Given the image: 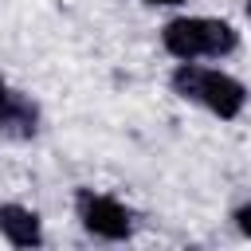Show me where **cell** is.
Listing matches in <instances>:
<instances>
[{
	"mask_svg": "<svg viewBox=\"0 0 251 251\" xmlns=\"http://www.w3.org/2000/svg\"><path fill=\"white\" fill-rule=\"evenodd\" d=\"M169 90L180 98V102H192V106H204L212 118L220 122H235L247 106V86L227 75V71H216V67H200L196 59L192 63H176L169 71Z\"/></svg>",
	"mask_w": 251,
	"mask_h": 251,
	"instance_id": "cell-1",
	"label": "cell"
},
{
	"mask_svg": "<svg viewBox=\"0 0 251 251\" xmlns=\"http://www.w3.org/2000/svg\"><path fill=\"white\" fill-rule=\"evenodd\" d=\"M161 47L176 63H200V59H227L239 47L235 24L220 16H173L161 27Z\"/></svg>",
	"mask_w": 251,
	"mask_h": 251,
	"instance_id": "cell-2",
	"label": "cell"
},
{
	"mask_svg": "<svg viewBox=\"0 0 251 251\" xmlns=\"http://www.w3.org/2000/svg\"><path fill=\"white\" fill-rule=\"evenodd\" d=\"M75 216H78V224H82L94 239H106V243H126V239H133V231H137L133 212H129L118 196L98 192V188H86V184L75 188Z\"/></svg>",
	"mask_w": 251,
	"mask_h": 251,
	"instance_id": "cell-3",
	"label": "cell"
},
{
	"mask_svg": "<svg viewBox=\"0 0 251 251\" xmlns=\"http://www.w3.org/2000/svg\"><path fill=\"white\" fill-rule=\"evenodd\" d=\"M43 126V110L31 94L4 86L0 90V133L12 141H31Z\"/></svg>",
	"mask_w": 251,
	"mask_h": 251,
	"instance_id": "cell-4",
	"label": "cell"
},
{
	"mask_svg": "<svg viewBox=\"0 0 251 251\" xmlns=\"http://www.w3.org/2000/svg\"><path fill=\"white\" fill-rule=\"evenodd\" d=\"M0 235L12 247H43V220L35 208L4 200L0 204Z\"/></svg>",
	"mask_w": 251,
	"mask_h": 251,
	"instance_id": "cell-5",
	"label": "cell"
},
{
	"mask_svg": "<svg viewBox=\"0 0 251 251\" xmlns=\"http://www.w3.org/2000/svg\"><path fill=\"white\" fill-rule=\"evenodd\" d=\"M231 220H235V227L251 239V200H243V204H235L231 208Z\"/></svg>",
	"mask_w": 251,
	"mask_h": 251,
	"instance_id": "cell-6",
	"label": "cell"
},
{
	"mask_svg": "<svg viewBox=\"0 0 251 251\" xmlns=\"http://www.w3.org/2000/svg\"><path fill=\"white\" fill-rule=\"evenodd\" d=\"M141 4H153V8H180L184 0H141Z\"/></svg>",
	"mask_w": 251,
	"mask_h": 251,
	"instance_id": "cell-7",
	"label": "cell"
},
{
	"mask_svg": "<svg viewBox=\"0 0 251 251\" xmlns=\"http://www.w3.org/2000/svg\"><path fill=\"white\" fill-rule=\"evenodd\" d=\"M243 12H247V20H251V0H243Z\"/></svg>",
	"mask_w": 251,
	"mask_h": 251,
	"instance_id": "cell-8",
	"label": "cell"
},
{
	"mask_svg": "<svg viewBox=\"0 0 251 251\" xmlns=\"http://www.w3.org/2000/svg\"><path fill=\"white\" fill-rule=\"evenodd\" d=\"M4 86H8V82H4V75H0V90H4Z\"/></svg>",
	"mask_w": 251,
	"mask_h": 251,
	"instance_id": "cell-9",
	"label": "cell"
}]
</instances>
